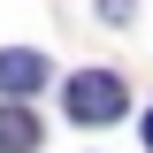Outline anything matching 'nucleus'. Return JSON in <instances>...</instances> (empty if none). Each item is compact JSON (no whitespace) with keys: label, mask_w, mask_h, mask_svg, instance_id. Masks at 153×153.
<instances>
[{"label":"nucleus","mask_w":153,"mask_h":153,"mask_svg":"<svg viewBox=\"0 0 153 153\" xmlns=\"http://www.w3.org/2000/svg\"><path fill=\"white\" fill-rule=\"evenodd\" d=\"M61 100H69V115L76 123H115V115L130 107V92H123V76H107V69H76L69 84H61Z\"/></svg>","instance_id":"f257e3e1"},{"label":"nucleus","mask_w":153,"mask_h":153,"mask_svg":"<svg viewBox=\"0 0 153 153\" xmlns=\"http://www.w3.org/2000/svg\"><path fill=\"white\" fill-rule=\"evenodd\" d=\"M38 84H46V61H38L31 46H8V54H0V92L8 100H31Z\"/></svg>","instance_id":"f03ea898"},{"label":"nucleus","mask_w":153,"mask_h":153,"mask_svg":"<svg viewBox=\"0 0 153 153\" xmlns=\"http://www.w3.org/2000/svg\"><path fill=\"white\" fill-rule=\"evenodd\" d=\"M0 153H38V123L16 107V100L0 107Z\"/></svg>","instance_id":"7ed1b4c3"},{"label":"nucleus","mask_w":153,"mask_h":153,"mask_svg":"<svg viewBox=\"0 0 153 153\" xmlns=\"http://www.w3.org/2000/svg\"><path fill=\"white\" fill-rule=\"evenodd\" d=\"M100 16L107 23H130V0H100Z\"/></svg>","instance_id":"20e7f679"},{"label":"nucleus","mask_w":153,"mask_h":153,"mask_svg":"<svg viewBox=\"0 0 153 153\" xmlns=\"http://www.w3.org/2000/svg\"><path fill=\"white\" fill-rule=\"evenodd\" d=\"M146 146H153V115H146Z\"/></svg>","instance_id":"39448f33"}]
</instances>
